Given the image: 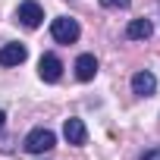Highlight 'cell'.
Listing matches in <instances>:
<instances>
[{
    "mask_svg": "<svg viewBox=\"0 0 160 160\" xmlns=\"http://www.w3.org/2000/svg\"><path fill=\"white\" fill-rule=\"evenodd\" d=\"M94 75H98V57L94 53H82L75 60V78L78 82H91Z\"/></svg>",
    "mask_w": 160,
    "mask_h": 160,
    "instance_id": "cell-8",
    "label": "cell"
},
{
    "mask_svg": "<svg viewBox=\"0 0 160 160\" xmlns=\"http://www.w3.org/2000/svg\"><path fill=\"white\" fill-rule=\"evenodd\" d=\"M129 3H132V0H101L104 10H126Z\"/></svg>",
    "mask_w": 160,
    "mask_h": 160,
    "instance_id": "cell-10",
    "label": "cell"
},
{
    "mask_svg": "<svg viewBox=\"0 0 160 160\" xmlns=\"http://www.w3.org/2000/svg\"><path fill=\"white\" fill-rule=\"evenodd\" d=\"M50 35H53V41H57V44H75V41H78V35H82V28H78V22H75V19L60 16V19H53V22H50Z\"/></svg>",
    "mask_w": 160,
    "mask_h": 160,
    "instance_id": "cell-1",
    "label": "cell"
},
{
    "mask_svg": "<svg viewBox=\"0 0 160 160\" xmlns=\"http://www.w3.org/2000/svg\"><path fill=\"white\" fill-rule=\"evenodd\" d=\"M25 151L28 154H47V151H53V144H57V135L50 132V129H32L28 135H25Z\"/></svg>",
    "mask_w": 160,
    "mask_h": 160,
    "instance_id": "cell-2",
    "label": "cell"
},
{
    "mask_svg": "<svg viewBox=\"0 0 160 160\" xmlns=\"http://www.w3.org/2000/svg\"><path fill=\"white\" fill-rule=\"evenodd\" d=\"M3 122H7V113H3V110H0V129H3Z\"/></svg>",
    "mask_w": 160,
    "mask_h": 160,
    "instance_id": "cell-12",
    "label": "cell"
},
{
    "mask_svg": "<svg viewBox=\"0 0 160 160\" xmlns=\"http://www.w3.org/2000/svg\"><path fill=\"white\" fill-rule=\"evenodd\" d=\"M154 35V25L148 22V19H132L129 25H126V38L129 41H148Z\"/></svg>",
    "mask_w": 160,
    "mask_h": 160,
    "instance_id": "cell-9",
    "label": "cell"
},
{
    "mask_svg": "<svg viewBox=\"0 0 160 160\" xmlns=\"http://www.w3.org/2000/svg\"><path fill=\"white\" fill-rule=\"evenodd\" d=\"M16 19H19L25 28H38L41 19H44V10H41V3H35V0H22L19 10H16Z\"/></svg>",
    "mask_w": 160,
    "mask_h": 160,
    "instance_id": "cell-4",
    "label": "cell"
},
{
    "mask_svg": "<svg viewBox=\"0 0 160 160\" xmlns=\"http://www.w3.org/2000/svg\"><path fill=\"white\" fill-rule=\"evenodd\" d=\"M38 75L44 78V82H60V75H63V60L57 57V53H44L41 60H38Z\"/></svg>",
    "mask_w": 160,
    "mask_h": 160,
    "instance_id": "cell-3",
    "label": "cell"
},
{
    "mask_svg": "<svg viewBox=\"0 0 160 160\" xmlns=\"http://www.w3.org/2000/svg\"><path fill=\"white\" fill-rule=\"evenodd\" d=\"M154 91H157V75H154V72L141 69V72L132 75V94H138V98H151Z\"/></svg>",
    "mask_w": 160,
    "mask_h": 160,
    "instance_id": "cell-6",
    "label": "cell"
},
{
    "mask_svg": "<svg viewBox=\"0 0 160 160\" xmlns=\"http://www.w3.org/2000/svg\"><path fill=\"white\" fill-rule=\"evenodd\" d=\"M63 138H66L69 144H75V148L88 144V129H85V122L78 119V116H69V119L63 122Z\"/></svg>",
    "mask_w": 160,
    "mask_h": 160,
    "instance_id": "cell-5",
    "label": "cell"
},
{
    "mask_svg": "<svg viewBox=\"0 0 160 160\" xmlns=\"http://www.w3.org/2000/svg\"><path fill=\"white\" fill-rule=\"evenodd\" d=\"M25 57H28V47L25 44L10 41V44L0 47V66H19V63H25Z\"/></svg>",
    "mask_w": 160,
    "mask_h": 160,
    "instance_id": "cell-7",
    "label": "cell"
},
{
    "mask_svg": "<svg viewBox=\"0 0 160 160\" xmlns=\"http://www.w3.org/2000/svg\"><path fill=\"white\" fill-rule=\"evenodd\" d=\"M141 160H160V144H157V148H151V151H144V154H141Z\"/></svg>",
    "mask_w": 160,
    "mask_h": 160,
    "instance_id": "cell-11",
    "label": "cell"
}]
</instances>
